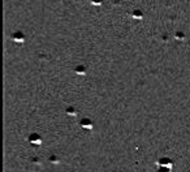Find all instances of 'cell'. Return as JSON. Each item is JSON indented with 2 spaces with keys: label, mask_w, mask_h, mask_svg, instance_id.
<instances>
[{
  "label": "cell",
  "mask_w": 190,
  "mask_h": 172,
  "mask_svg": "<svg viewBox=\"0 0 190 172\" xmlns=\"http://www.w3.org/2000/svg\"><path fill=\"white\" fill-rule=\"evenodd\" d=\"M13 39H14L16 42H18V43H22V42H24V37H22L21 33H16L14 35H13Z\"/></svg>",
  "instance_id": "obj_1"
},
{
  "label": "cell",
  "mask_w": 190,
  "mask_h": 172,
  "mask_svg": "<svg viewBox=\"0 0 190 172\" xmlns=\"http://www.w3.org/2000/svg\"><path fill=\"white\" fill-rule=\"evenodd\" d=\"M82 125H83V127H87V129H89V128L91 129V123L87 121V120H83V121H82Z\"/></svg>",
  "instance_id": "obj_2"
},
{
  "label": "cell",
  "mask_w": 190,
  "mask_h": 172,
  "mask_svg": "<svg viewBox=\"0 0 190 172\" xmlns=\"http://www.w3.org/2000/svg\"><path fill=\"white\" fill-rule=\"evenodd\" d=\"M90 1L93 3V4H100V3H102V0H90Z\"/></svg>",
  "instance_id": "obj_3"
}]
</instances>
